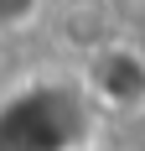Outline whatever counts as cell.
<instances>
[{
  "mask_svg": "<svg viewBox=\"0 0 145 151\" xmlns=\"http://www.w3.org/2000/svg\"><path fill=\"white\" fill-rule=\"evenodd\" d=\"M93 130V99L78 83L42 78L0 99V151H83Z\"/></svg>",
  "mask_w": 145,
  "mask_h": 151,
  "instance_id": "cell-1",
  "label": "cell"
},
{
  "mask_svg": "<svg viewBox=\"0 0 145 151\" xmlns=\"http://www.w3.org/2000/svg\"><path fill=\"white\" fill-rule=\"evenodd\" d=\"M88 99H104V104H119V109H135L145 104V58L135 47H104L93 68H88Z\"/></svg>",
  "mask_w": 145,
  "mask_h": 151,
  "instance_id": "cell-2",
  "label": "cell"
},
{
  "mask_svg": "<svg viewBox=\"0 0 145 151\" xmlns=\"http://www.w3.org/2000/svg\"><path fill=\"white\" fill-rule=\"evenodd\" d=\"M42 11V0H0V31H21L31 26V16Z\"/></svg>",
  "mask_w": 145,
  "mask_h": 151,
  "instance_id": "cell-3",
  "label": "cell"
}]
</instances>
